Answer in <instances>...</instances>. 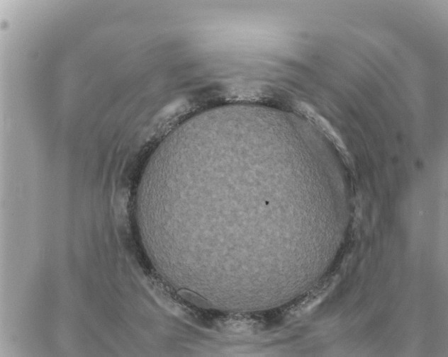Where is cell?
<instances>
[{"instance_id":"1","label":"cell","mask_w":448,"mask_h":357,"mask_svg":"<svg viewBox=\"0 0 448 357\" xmlns=\"http://www.w3.org/2000/svg\"><path fill=\"white\" fill-rule=\"evenodd\" d=\"M298 110L308 118L321 130L326 137L334 144L347 163H352L351 157L343 141L330 124L313 108L304 103L298 104Z\"/></svg>"}]
</instances>
